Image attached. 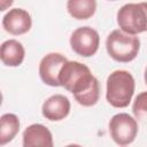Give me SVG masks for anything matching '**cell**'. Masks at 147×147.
Segmentation results:
<instances>
[{
    "mask_svg": "<svg viewBox=\"0 0 147 147\" xmlns=\"http://www.w3.org/2000/svg\"><path fill=\"white\" fill-rule=\"evenodd\" d=\"M59 82L60 86L71 92L75 100L84 107L94 106L99 101V82L84 63L68 61L60 71Z\"/></svg>",
    "mask_w": 147,
    "mask_h": 147,
    "instance_id": "obj_1",
    "label": "cell"
},
{
    "mask_svg": "<svg viewBox=\"0 0 147 147\" xmlns=\"http://www.w3.org/2000/svg\"><path fill=\"white\" fill-rule=\"evenodd\" d=\"M134 78L126 70H115L107 78L106 99L115 108L129 106L134 93Z\"/></svg>",
    "mask_w": 147,
    "mask_h": 147,
    "instance_id": "obj_2",
    "label": "cell"
},
{
    "mask_svg": "<svg viewBox=\"0 0 147 147\" xmlns=\"http://www.w3.org/2000/svg\"><path fill=\"white\" fill-rule=\"evenodd\" d=\"M106 48L113 60L126 63L137 57L140 48V39L137 36L116 29L108 34L106 39Z\"/></svg>",
    "mask_w": 147,
    "mask_h": 147,
    "instance_id": "obj_3",
    "label": "cell"
},
{
    "mask_svg": "<svg viewBox=\"0 0 147 147\" xmlns=\"http://www.w3.org/2000/svg\"><path fill=\"white\" fill-rule=\"evenodd\" d=\"M117 24L125 33L136 36L147 31V2L125 3L117 11Z\"/></svg>",
    "mask_w": 147,
    "mask_h": 147,
    "instance_id": "obj_4",
    "label": "cell"
},
{
    "mask_svg": "<svg viewBox=\"0 0 147 147\" xmlns=\"http://www.w3.org/2000/svg\"><path fill=\"white\" fill-rule=\"evenodd\" d=\"M109 132L111 139L119 146L131 144L138 133L137 121L126 113H119L111 117L109 122Z\"/></svg>",
    "mask_w": 147,
    "mask_h": 147,
    "instance_id": "obj_5",
    "label": "cell"
},
{
    "mask_svg": "<svg viewBox=\"0 0 147 147\" xmlns=\"http://www.w3.org/2000/svg\"><path fill=\"white\" fill-rule=\"evenodd\" d=\"M100 36L98 31L91 26H80L76 29L70 37V46L72 51L83 57L94 55L99 49Z\"/></svg>",
    "mask_w": 147,
    "mask_h": 147,
    "instance_id": "obj_6",
    "label": "cell"
},
{
    "mask_svg": "<svg viewBox=\"0 0 147 147\" xmlns=\"http://www.w3.org/2000/svg\"><path fill=\"white\" fill-rule=\"evenodd\" d=\"M67 62V57L61 53L46 54L39 63V76L41 80L49 86H60V71Z\"/></svg>",
    "mask_w": 147,
    "mask_h": 147,
    "instance_id": "obj_7",
    "label": "cell"
},
{
    "mask_svg": "<svg viewBox=\"0 0 147 147\" xmlns=\"http://www.w3.org/2000/svg\"><path fill=\"white\" fill-rule=\"evenodd\" d=\"M32 25V20L30 14L22 8L10 9L2 18L3 29L10 34L18 36L26 33Z\"/></svg>",
    "mask_w": 147,
    "mask_h": 147,
    "instance_id": "obj_8",
    "label": "cell"
},
{
    "mask_svg": "<svg viewBox=\"0 0 147 147\" xmlns=\"http://www.w3.org/2000/svg\"><path fill=\"white\" fill-rule=\"evenodd\" d=\"M70 111V101L65 95L54 94L49 96L41 108L42 116L48 121L64 119Z\"/></svg>",
    "mask_w": 147,
    "mask_h": 147,
    "instance_id": "obj_9",
    "label": "cell"
},
{
    "mask_svg": "<svg viewBox=\"0 0 147 147\" xmlns=\"http://www.w3.org/2000/svg\"><path fill=\"white\" fill-rule=\"evenodd\" d=\"M23 147H54L51 131L42 124H31L23 132Z\"/></svg>",
    "mask_w": 147,
    "mask_h": 147,
    "instance_id": "obj_10",
    "label": "cell"
},
{
    "mask_svg": "<svg viewBox=\"0 0 147 147\" xmlns=\"http://www.w3.org/2000/svg\"><path fill=\"white\" fill-rule=\"evenodd\" d=\"M25 51L23 45L15 39H8L1 44L0 59L5 65L18 67L24 60Z\"/></svg>",
    "mask_w": 147,
    "mask_h": 147,
    "instance_id": "obj_11",
    "label": "cell"
},
{
    "mask_svg": "<svg viewBox=\"0 0 147 147\" xmlns=\"http://www.w3.org/2000/svg\"><path fill=\"white\" fill-rule=\"evenodd\" d=\"M67 9L74 18L87 20L95 13L96 2L94 0H69Z\"/></svg>",
    "mask_w": 147,
    "mask_h": 147,
    "instance_id": "obj_12",
    "label": "cell"
},
{
    "mask_svg": "<svg viewBox=\"0 0 147 147\" xmlns=\"http://www.w3.org/2000/svg\"><path fill=\"white\" fill-rule=\"evenodd\" d=\"M0 145L11 141L20 130V119L15 114H3L0 118Z\"/></svg>",
    "mask_w": 147,
    "mask_h": 147,
    "instance_id": "obj_13",
    "label": "cell"
},
{
    "mask_svg": "<svg viewBox=\"0 0 147 147\" xmlns=\"http://www.w3.org/2000/svg\"><path fill=\"white\" fill-rule=\"evenodd\" d=\"M132 113L136 119L141 123H147V91H144L136 96L132 106Z\"/></svg>",
    "mask_w": 147,
    "mask_h": 147,
    "instance_id": "obj_14",
    "label": "cell"
},
{
    "mask_svg": "<svg viewBox=\"0 0 147 147\" xmlns=\"http://www.w3.org/2000/svg\"><path fill=\"white\" fill-rule=\"evenodd\" d=\"M144 77H145V83L147 85V67L145 68V74H144Z\"/></svg>",
    "mask_w": 147,
    "mask_h": 147,
    "instance_id": "obj_15",
    "label": "cell"
},
{
    "mask_svg": "<svg viewBox=\"0 0 147 147\" xmlns=\"http://www.w3.org/2000/svg\"><path fill=\"white\" fill-rule=\"evenodd\" d=\"M65 147H82V146L76 145V144H70V145H68V146H65Z\"/></svg>",
    "mask_w": 147,
    "mask_h": 147,
    "instance_id": "obj_16",
    "label": "cell"
}]
</instances>
